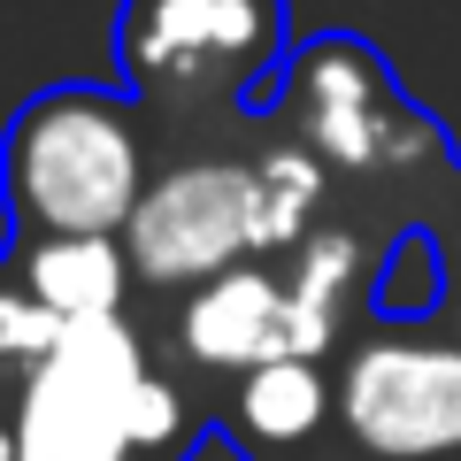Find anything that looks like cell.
Wrapping results in <instances>:
<instances>
[{"label": "cell", "mask_w": 461, "mask_h": 461, "mask_svg": "<svg viewBox=\"0 0 461 461\" xmlns=\"http://www.w3.org/2000/svg\"><path fill=\"white\" fill-rule=\"evenodd\" d=\"M293 254L300 262H293V277H285L293 354L323 362V346L339 339V323H346V300H354V285H362V247H354L346 230H308Z\"/></svg>", "instance_id": "obj_10"}, {"label": "cell", "mask_w": 461, "mask_h": 461, "mask_svg": "<svg viewBox=\"0 0 461 461\" xmlns=\"http://www.w3.org/2000/svg\"><path fill=\"white\" fill-rule=\"evenodd\" d=\"M62 330H69V323L47 308V300H32L8 269H0V369H8V377L23 384L54 346H62Z\"/></svg>", "instance_id": "obj_13"}, {"label": "cell", "mask_w": 461, "mask_h": 461, "mask_svg": "<svg viewBox=\"0 0 461 461\" xmlns=\"http://www.w3.org/2000/svg\"><path fill=\"white\" fill-rule=\"evenodd\" d=\"M330 415H339V384H330L323 362H308V354H277V362L247 369L239 393H230V430H239L254 454H300Z\"/></svg>", "instance_id": "obj_9"}, {"label": "cell", "mask_w": 461, "mask_h": 461, "mask_svg": "<svg viewBox=\"0 0 461 461\" xmlns=\"http://www.w3.org/2000/svg\"><path fill=\"white\" fill-rule=\"evenodd\" d=\"M323 154L300 147V139H277L269 154H254V208H262V262L269 254H293L315 230V208H323Z\"/></svg>", "instance_id": "obj_11"}, {"label": "cell", "mask_w": 461, "mask_h": 461, "mask_svg": "<svg viewBox=\"0 0 461 461\" xmlns=\"http://www.w3.org/2000/svg\"><path fill=\"white\" fill-rule=\"evenodd\" d=\"M139 285L193 293L230 262H262V208H254V162L230 154H185L154 169L147 200L123 223Z\"/></svg>", "instance_id": "obj_6"}, {"label": "cell", "mask_w": 461, "mask_h": 461, "mask_svg": "<svg viewBox=\"0 0 461 461\" xmlns=\"http://www.w3.org/2000/svg\"><path fill=\"white\" fill-rule=\"evenodd\" d=\"M285 62H293L285 0H123L115 8V77L139 108H277Z\"/></svg>", "instance_id": "obj_3"}, {"label": "cell", "mask_w": 461, "mask_h": 461, "mask_svg": "<svg viewBox=\"0 0 461 461\" xmlns=\"http://www.w3.org/2000/svg\"><path fill=\"white\" fill-rule=\"evenodd\" d=\"M177 346L185 362L247 377V369L293 354V308H285V277L269 262H230L208 285H193L177 308Z\"/></svg>", "instance_id": "obj_7"}, {"label": "cell", "mask_w": 461, "mask_h": 461, "mask_svg": "<svg viewBox=\"0 0 461 461\" xmlns=\"http://www.w3.org/2000/svg\"><path fill=\"white\" fill-rule=\"evenodd\" d=\"M339 430L362 461H461V346L454 330H369L339 369Z\"/></svg>", "instance_id": "obj_5"}, {"label": "cell", "mask_w": 461, "mask_h": 461, "mask_svg": "<svg viewBox=\"0 0 461 461\" xmlns=\"http://www.w3.org/2000/svg\"><path fill=\"white\" fill-rule=\"evenodd\" d=\"M446 262H454V285H461V185H454V208H446Z\"/></svg>", "instance_id": "obj_14"}, {"label": "cell", "mask_w": 461, "mask_h": 461, "mask_svg": "<svg viewBox=\"0 0 461 461\" xmlns=\"http://www.w3.org/2000/svg\"><path fill=\"white\" fill-rule=\"evenodd\" d=\"M446 330H454V346H461V285H454V308H446Z\"/></svg>", "instance_id": "obj_15"}, {"label": "cell", "mask_w": 461, "mask_h": 461, "mask_svg": "<svg viewBox=\"0 0 461 461\" xmlns=\"http://www.w3.org/2000/svg\"><path fill=\"white\" fill-rule=\"evenodd\" d=\"M0 269H8L32 300H47L62 323L123 315V300H131V285H139L131 247H123L115 230H8Z\"/></svg>", "instance_id": "obj_8"}, {"label": "cell", "mask_w": 461, "mask_h": 461, "mask_svg": "<svg viewBox=\"0 0 461 461\" xmlns=\"http://www.w3.org/2000/svg\"><path fill=\"white\" fill-rule=\"evenodd\" d=\"M446 285H454V262H446V239L438 230H400L393 247H384L377 277H369V308L384 323H430L446 308Z\"/></svg>", "instance_id": "obj_12"}, {"label": "cell", "mask_w": 461, "mask_h": 461, "mask_svg": "<svg viewBox=\"0 0 461 461\" xmlns=\"http://www.w3.org/2000/svg\"><path fill=\"white\" fill-rule=\"evenodd\" d=\"M147 115L100 85H47L8 115L0 200L8 230H115L147 200Z\"/></svg>", "instance_id": "obj_2"}, {"label": "cell", "mask_w": 461, "mask_h": 461, "mask_svg": "<svg viewBox=\"0 0 461 461\" xmlns=\"http://www.w3.org/2000/svg\"><path fill=\"white\" fill-rule=\"evenodd\" d=\"M277 108L293 123V139L315 147L330 169H408V162L446 154L438 123L400 93L384 54L369 39H346V32H323L308 47H293Z\"/></svg>", "instance_id": "obj_4"}, {"label": "cell", "mask_w": 461, "mask_h": 461, "mask_svg": "<svg viewBox=\"0 0 461 461\" xmlns=\"http://www.w3.org/2000/svg\"><path fill=\"white\" fill-rule=\"evenodd\" d=\"M16 461H185L193 408L147 362L123 315L69 323L62 346L16 384Z\"/></svg>", "instance_id": "obj_1"}]
</instances>
